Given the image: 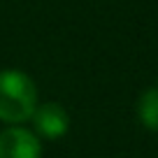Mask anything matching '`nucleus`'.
Instances as JSON below:
<instances>
[{
  "instance_id": "nucleus-4",
  "label": "nucleus",
  "mask_w": 158,
  "mask_h": 158,
  "mask_svg": "<svg viewBox=\"0 0 158 158\" xmlns=\"http://www.w3.org/2000/svg\"><path fill=\"white\" fill-rule=\"evenodd\" d=\"M137 116L149 130L158 133V89H149L137 100Z\"/></svg>"
},
{
  "instance_id": "nucleus-2",
  "label": "nucleus",
  "mask_w": 158,
  "mask_h": 158,
  "mask_svg": "<svg viewBox=\"0 0 158 158\" xmlns=\"http://www.w3.org/2000/svg\"><path fill=\"white\" fill-rule=\"evenodd\" d=\"M42 147L35 133L26 128H7L0 133V158H40Z\"/></svg>"
},
{
  "instance_id": "nucleus-1",
  "label": "nucleus",
  "mask_w": 158,
  "mask_h": 158,
  "mask_svg": "<svg viewBox=\"0 0 158 158\" xmlns=\"http://www.w3.org/2000/svg\"><path fill=\"white\" fill-rule=\"evenodd\" d=\"M37 107V89L33 79L19 70L0 72V121L23 123Z\"/></svg>"
},
{
  "instance_id": "nucleus-3",
  "label": "nucleus",
  "mask_w": 158,
  "mask_h": 158,
  "mask_svg": "<svg viewBox=\"0 0 158 158\" xmlns=\"http://www.w3.org/2000/svg\"><path fill=\"white\" fill-rule=\"evenodd\" d=\"M30 118H33L35 130L47 139L63 137L68 126H70L68 112H65L58 102H44V105H40V107H35V112H33Z\"/></svg>"
}]
</instances>
